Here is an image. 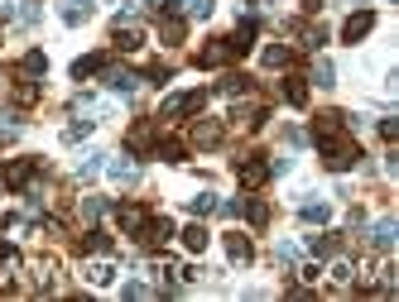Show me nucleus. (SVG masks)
<instances>
[{"mask_svg": "<svg viewBox=\"0 0 399 302\" xmlns=\"http://www.w3.org/2000/svg\"><path fill=\"white\" fill-rule=\"evenodd\" d=\"M19 72H24V77H44V72H48V58H44L39 48H29V53L19 58Z\"/></svg>", "mask_w": 399, "mask_h": 302, "instance_id": "22", "label": "nucleus"}, {"mask_svg": "<svg viewBox=\"0 0 399 302\" xmlns=\"http://www.w3.org/2000/svg\"><path fill=\"white\" fill-rule=\"evenodd\" d=\"M101 211H106V201H101V197H82V216H87V221H97Z\"/></svg>", "mask_w": 399, "mask_h": 302, "instance_id": "37", "label": "nucleus"}, {"mask_svg": "<svg viewBox=\"0 0 399 302\" xmlns=\"http://www.w3.org/2000/svg\"><path fill=\"white\" fill-rule=\"evenodd\" d=\"M15 101H19V105H34V101H39V82H19V87H15Z\"/></svg>", "mask_w": 399, "mask_h": 302, "instance_id": "35", "label": "nucleus"}, {"mask_svg": "<svg viewBox=\"0 0 399 302\" xmlns=\"http://www.w3.org/2000/svg\"><path fill=\"white\" fill-rule=\"evenodd\" d=\"M82 134H92V120H77V125H73V130H68V134H63V139H68V144H77V139H82Z\"/></svg>", "mask_w": 399, "mask_h": 302, "instance_id": "38", "label": "nucleus"}, {"mask_svg": "<svg viewBox=\"0 0 399 302\" xmlns=\"http://www.w3.org/2000/svg\"><path fill=\"white\" fill-rule=\"evenodd\" d=\"M221 139H226V125H221V120H198V125H193V144H198V149H216Z\"/></svg>", "mask_w": 399, "mask_h": 302, "instance_id": "13", "label": "nucleus"}, {"mask_svg": "<svg viewBox=\"0 0 399 302\" xmlns=\"http://www.w3.org/2000/svg\"><path fill=\"white\" fill-rule=\"evenodd\" d=\"M371 29H375V10H356V14L342 24V39H346V43H361Z\"/></svg>", "mask_w": 399, "mask_h": 302, "instance_id": "8", "label": "nucleus"}, {"mask_svg": "<svg viewBox=\"0 0 399 302\" xmlns=\"http://www.w3.org/2000/svg\"><path fill=\"white\" fill-rule=\"evenodd\" d=\"M183 34H188V24H183L178 14H164V19H159V39H164V43H183Z\"/></svg>", "mask_w": 399, "mask_h": 302, "instance_id": "19", "label": "nucleus"}, {"mask_svg": "<svg viewBox=\"0 0 399 302\" xmlns=\"http://www.w3.org/2000/svg\"><path fill=\"white\" fill-rule=\"evenodd\" d=\"M332 77H337V72H332V63H327V58H317V63H313V82H317V87H337Z\"/></svg>", "mask_w": 399, "mask_h": 302, "instance_id": "32", "label": "nucleus"}, {"mask_svg": "<svg viewBox=\"0 0 399 302\" xmlns=\"http://www.w3.org/2000/svg\"><path fill=\"white\" fill-rule=\"evenodd\" d=\"M236 178H241V188H265L270 183V163L260 154H245V159H236Z\"/></svg>", "mask_w": 399, "mask_h": 302, "instance_id": "5", "label": "nucleus"}, {"mask_svg": "<svg viewBox=\"0 0 399 302\" xmlns=\"http://www.w3.org/2000/svg\"><path fill=\"white\" fill-rule=\"evenodd\" d=\"M289 63H294V53H289L284 43H270V48H265V68H289Z\"/></svg>", "mask_w": 399, "mask_h": 302, "instance_id": "28", "label": "nucleus"}, {"mask_svg": "<svg viewBox=\"0 0 399 302\" xmlns=\"http://www.w3.org/2000/svg\"><path fill=\"white\" fill-rule=\"evenodd\" d=\"M97 173H101V154H87V159L77 163V178L87 183V178H97Z\"/></svg>", "mask_w": 399, "mask_h": 302, "instance_id": "34", "label": "nucleus"}, {"mask_svg": "<svg viewBox=\"0 0 399 302\" xmlns=\"http://www.w3.org/2000/svg\"><path fill=\"white\" fill-rule=\"evenodd\" d=\"M395 235H399L395 216H385V221H375V230H371V245H375V250H390V245H395Z\"/></svg>", "mask_w": 399, "mask_h": 302, "instance_id": "18", "label": "nucleus"}, {"mask_svg": "<svg viewBox=\"0 0 399 302\" xmlns=\"http://www.w3.org/2000/svg\"><path fill=\"white\" fill-rule=\"evenodd\" d=\"M245 92H250V77L245 72H226L221 77V97H245Z\"/></svg>", "mask_w": 399, "mask_h": 302, "instance_id": "25", "label": "nucleus"}, {"mask_svg": "<svg viewBox=\"0 0 399 302\" xmlns=\"http://www.w3.org/2000/svg\"><path fill=\"white\" fill-rule=\"evenodd\" d=\"M111 43H115L120 53H135V48L145 43V34H140V24H135V19H115V34H111Z\"/></svg>", "mask_w": 399, "mask_h": 302, "instance_id": "9", "label": "nucleus"}, {"mask_svg": "<svg viewBox=\"0 0 399 302\" xmlns=\"http://www.w3.org/2000/svg\"><path fill=\"white\" fill-rule=\"evenodd\" d=\"M188 211H193V216H207V211H216V197H212V192H202V197L188 201Z\"/></svg>", "mask_w": 399, "mask_h": 302, "instance_id": "36", "label": "nucleus"}, {"mask_svg": "<svg viewBox=\"0 0 399 302\" xmlns=\"http://www.w3.org/2000/svg\"><path fill=\"white\" fill-rule=\"evenodd\" d=\"M284 101H289V105H308V82H303V77H289V82H284Z\"/></svg>", "mask_w": 399, "mask_h": 302, "instance_id": "26", "label": "nucleus"}, {"mask_svg": "<svg viewBox=\"0 0 399 302\" xmlns=\"http://www.w3.org/2000/svg\"><path fill=\"white\" fill-rule=\"evenodd\" d=\"M332 279H337V283H351L356 274H351V264H346V259H337V264H332Z\"/></svg>", "mask_w": 399, "mask_h": 302, "instance_id": "39", "label": "nucleus"}, {"mask_svg": "<svg viewBox=\"0 0 399 302\" xmlns=\"http://www.w3.org/2000/svg\"><path fill=\"white\" fill-rule=\"evenodd\" d=\"M101 82H106V87H111V92H120V97H130V92H135V87H140V77H135V72H130V68H111V63H106V68H101Z\"/></svg>", "mask_w": 399, "mask_h": 302, "instance_id": "11", "label": "nucleus"}, {"mask_svg": "<svg viewBox=\"0 0 399 302\" xmlns=\"http://www.w3.org/2000/svg\"><path fill=\"white\" fill-rule=\"evenodd\" d=\"M39 159H5V168H0V183L5 188H15V192H24V188H34V178H39Z\"/></svg>", "mask_w": 399, "mask_h": 302, "instance_id": "2", "label": "nucleus"}, {"mask_svg": "<svg viewBox=\"0 0 399 302\" xmlns=\"http://www.w3.org/2000/svg\"><path fill=\"white\" fill-rule=\"evenodd\" d=\"M226 254H231V264H250V259H255V250H250V235L231 230V235H226Z\"/></svg>", "mask_w": 399, "mask_h": 302, "instance_id": "14", "label": "nucleus"}, {"mask_svg": "<svg viewBox=\"0 0 399 302\" xmlns=\"http://www.w3.org/2000/svg\"><path fill=\"white\" fill-rule=\"evenodd\" d=\"M236 53H231V39H212L207 48H198V68H221V63H231Z\"/></svg>", "mask_w": 399, "mask_h": 302, "instance_id": "12", "label": "nucleus"}, {"mask_svg": "<svg viewBox=\"0 0 399 302\" xmlns=\"http://www.w3.org/2000/svg\"><path fill=\"white\" fill-rule=\"evenodd\" d=\"M241 216L255 225V230H265L270 225V201H260V197H250V201H241Z\"/></svg>", "mask_w": 399, "mask_h": 302, "instance_id": "15", "label": "nucleus"}, {"mask_svg": "<svg viewBox=\"0 0 399 302\" xmlns=\"http://www.w3.org/2000/svg\"><path fill=\"white\" fill-rule=\"evenodd\" d=\"M149 216H154V211H149V206H140V201H125V206H115V221H120V230H125V235H140Z\"/></svg>", "mask_w": 399, "mask_h": 302, "instance_id": "7", "label": "nucleus"}, {"mask_svg": "<svg viewBox=\"0 0 399 302\" xmlns=\"http://www.w3.org/2000/svg\"><path fill=\"white\" fill-rule=\"evenodd\" d=\"M111 178H115V183H135V178H140V168H135L130 159H111Z\"/></svg>", "mask_w": 399, "mask_h": 302, "instance_id": "29", "label": "nucleus"}, {"mask_svg": "<svg viewBox=\"0 0 399 302\" xmlns=\"http://www.w3.org/2000/svg\"><path fill=\"white\" fill-rule=\"evenodd\" d=\"M255 34H260V24H255V14H245V19L236 24V34H226V39H231V53H236V58L250 53V48H255Z\"/></svg>", "mask_w": 399, "mask_h": 302, "instance_id": "10", "label": "nucleus"}, {"mask_svg": "<svg viewBox=\"0 0 399 302\" xmlns=\"http://www.w3.org/2000/svg\"><path fill=\"white\" fill-rule=\"evenodd\" d=\"M77 250H82V254H111V235L92 225V230H87V235L77 240Z\"/></svg>", "mask_w": 399, "mask_h": 302, "instance_id": "16", "label": "nucleus"}, {"mask_svg": "<svg viewBox=\"0 0 399 302\" xmlns=\"http://www.w3.org/2000/svg\"><path fill=\"white\" fill-rule=\"evenodd\" d=\"M308 250L317 259H327V254H337V235H308Z\"/></svg>", "mask_w": 399, "mask_h": 302, "instance_id": "30", "label": "nucleus"}, {"mask_svg": "<svg viewBox=\"0 0 399 302\" xmlns=\"http://www.w3.org/2000/svg\"><path fill=\"white\" fill-rule=\"evenodd\" d=\"M202 105H207V92H174V97H164V105H159V120H183V115H198Z\"/></svg>", "mask_w": 399, "mask_h": 302, "instance_id": "3", "label": "nucleus"}, {"mask_svg": "<svg viewBox=\"0 0 399 302\" xmlns=\"http://www.w3.org/2000/svg\"><path fill=\"white\" fill-rule=\"evenodd\" d=\"M154 144H159V120H135L125 134V149L145 159V154H154Z\"/></svg>", "mask_w": 399, "mask_h": 302, "instance_id": "4", "label": "nucleus"}, {"mask_svg": "<svg viewBox=\"0 0 399 302\" xmlns=\"http://www.w3.org/2000/svg\"><path fill=\"white\" fill-rule=\"evenodd\" d=\"M154 159H164V163H183V159H188V144H183V139H159V144H154Z\"/></svg>", "mask_w": 399, "mask_h": 302, "instance_id": "17", "label": "nucleus"}, {"mask_svg": "<svg viewBox=\"0 0 399 302\" xmlns=\"http://www.w3.org/2000/svg\"><path fill=\"white\" fill-rule=\"evenodd\" d=\"M275 254H279V264H294V259H299V250H294V245H279Z\"/></svg>", "mask_w": 399, "mask_h": 302, "instance_id": "43", "label": "nucleus"}, {"mask_svg": "<svg viewBox=\"0 0 399 302\" xmlns=\"http://www.w3.org/2000/svg\"><path fill=\"white\" fill-rule=\"evenodd\" d=\"M313 139H317V149H322V163H327L332 173H346V168H356V159H361V144L351 139V130H346V115H342V110H322V115L313 120Z\"/></svg>", "mask_w": 399, "mask_h": 302, "instance_id": "1", "label": "nucleus"}, {"mask_svg": "<svg viewBox=\"0 0 399 302\" xmlns=\"http://www.w3.org/2000/svg\"><path fill=\"white\" fill-rule=\"evenodd\" d=\"M178 10H188V0H164V14H178Z\"/></svg>", "mask_w": 399, "mask_h": 302, "instance_id": "44", "label": "nucleus"}, {"mask_svg": "<svg viewBox=\"0 0 399 302\" xmlns=\"http://www.w3.org/2000/svg\"><path fill=\"white\" fill-rule=\"evenodd\" d=\"M120 298H149V288H145V283H125Z\"/></svg>", "mask_w": 399, "mask_h": 302, "instance_id": "41", "label": "nucleus"}, {"mask_svg": "<svg viewBox=\"0 0 399 302\" xmlns=\"http://www.w3.org/2000/svg\"><path fill=\"white\" fill-rule=\"evenodd\" d=\"M299 216L308 221V225H327V221H332V206H327V201H303Z\"/></svg>", "mask_w": 399, "mask_h": 302, "instance_id": "24", "label": "nucleus"}, {"mask_svg": "<svg viewBox=\"0 0 399 302\" xmlns=\"http://www.w3.org/2000/svg\"><path fill=\"white\" fill-rule=\"evenodd\" d=\"M174 235H178V230H174V221H169V216H149V221H145V230H140L135 240H140L145 250H159V245H169Z\"/></svg>", "mask_w": 399, "mask_h": 302, "instance_id": "6", "label": "nucleus"}, {"mask_svg": "<svg viewBox=\"0 0 399 302\" xmlns=\"http://www.w3.org/2000/svg\"><path fill=\"white\" fill-rule=\"evenodd\" d=\"M111 279H115V269H111L106 259H97V264H87V283H97V288H106Z\"/></svg>", "mask_w": 399, "mask_h": 302, "instance_id": "27", "label": "nucleus"}, {"mask_svg": "<svg viewBox=\"0 0 399 302\" xmlns=\"http://www.w3.org/2000/svg\"><path fill=\"white\" fill-rule=\"evenodd\" d=\"M145 77H149L154 87H164V82L174 77V68H169V63H149V68H145Z\"/></svg>", "mask_w": 399, "mask_h": 302, "instance_id": "33", "label": "nucleus"}, {"mask_svg": "<svg viewBox=\"0 0 399 302\" xmlns=\"http://www.w3.org/2000/svg\"><path fill=\"white\" fill-rule=\"evenodd\" d=\"M188 10H193V14H198V19H207V14H212V10H216V5H212V0H188Z\"/></svg>", "mask_w": 399, "mask_h": 302, "instance_id": "40", "label": "nucleus"}, {"mask_svg": "<svg viewBox=\"0 0 399 302\" xmlns=\"http://www.w3.org/2000/svg\"><path fill=\"white\" fill-rule=\"evenodd\" d=\"M289 29L303 39V48H322V43H327V29H322V24H289Z\"/></svg>", "mask_w": 399, "mask_h": 302, "instance_id": "20", "label": "nucleus"}, {"mask_svg": "<svg viewBox=\"0 0 399 302\" xmlns=\"http://www.w3.org/2000/svg\"><path fill=\"white\" fill-rule=\"evenodd\" d=\"M395 134H399L395 120H380V139H385V144H395Z\"/></svg>", "mask_w": 399, "mask_h": 302, "instance_id": "42", "label": "nucleus"}, {"mask_svg": "<svg viewBox=\"0 0 399 302\" xmlns=\"http://www.w3.org/2000/svg\"><path fill=\"white\" fill-rule=\"evenodd\" d=\"M106 63H111V58H106V53H87V58H77V63H73V77H77V82H82V77H92V72H101V68H106Z\"/></svg>", "mask_w": 399, "mask_h": 302, "instance_id": "21", "label": "nucleus"}, {"mask_svg": "<svg viewBox=\"0 0 399 302\" xmlns=\"http://www.w3.org/2000/svg\"><path fill=\"white\" fill-rule=\"evenodd\" d=\"M92 19V0H63V24H82Z\"/></svg>", "mask_w": 399, "mask_h": 302, "instance_id": "23", "label": "nucleus"}, {"mask_svg": "<svg viewBox=\"0 0 399 302\" xmlns=\"http://www.w3.org/2000/svg\"><path fill=\"white\" fill-rule=\"evenodd\" d=\"M183 245H188L193 254H202V250H207V230H202V225H188V230H183Z\"/></svg>", "mask_w": 399, "mask_h": 302, "instance_id": "31", "label": "nucleus"}]
</instances>
